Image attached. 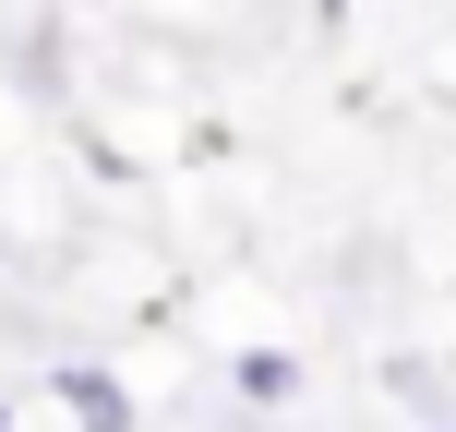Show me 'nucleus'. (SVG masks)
<instances>
[{"label":"nucleus","instance_id":"obj_5","mask_svg":"<svg viewBox=\"0 0 456 432\" xmlns=\"http://www.w3.org/2000/svg\"><path fill=\"white\" fill-rule=\"evenodd\" d=\"M433 432H456V420H433Z\"/></svg>","mask_w":456,"mask_h":432},{"label":"nucleus","instance_id":"obj_3","mask_svg":"<svg viewBox=\"0 0 456 432\" xmlns=\"http://www.w3.org/2000/svg\"><path fill=\"white\" fill-rule=\"evenodd\" d=\"M313 12H324V24H348V0H313Z\"/></svg>","mask_w":456,"mask_h":432},{"label":"nucleus","instance_id":"obj_2","mask_svg":"<svg viewBox=\"0 0 456 432\" xmlns=\"http://www.w3.org/2000/svg\"><path fill=\"white\" fill-rule=\"evenodd\" d=\"M300 385H313L300 348H240V361H228V396H240V409H300Z\"/></svg>","mask_w":456,"mask_h":432},{"label":"nucleus","instance_id":"obj_4","mask_svg":"<svg viewBox=\"0 0 456 432\" xmlns=\"http://www.w3.org/2000/svg\"><path fill=\"white\" fill-rule=\"evenodd\" d=\"M0 432H12V396H0Z\"/></svg>","mask_w":456,"mask_h":432},{"label":"nucleus","instance_id":"obj_1","mask_svg":"<svg viewBox=\"0 0 456 432\" xmlns=\"http://www.w3.org/2000/svg\"><path fill=\"white\" fill-rule=\"evenodd\" d=\"M48 409L72 432H133V385H120L109 361H48Z\"/></svg>","mask_w":456,"mask_h":432}]
</instances>
